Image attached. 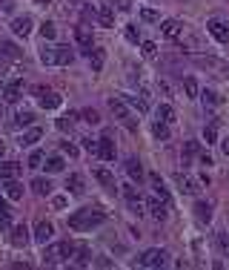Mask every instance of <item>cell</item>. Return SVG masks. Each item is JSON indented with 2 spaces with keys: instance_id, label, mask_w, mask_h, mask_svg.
I'll list each match as a JSON object with an SVG mask.
<instances>
[{
  "instance_id": "cell-1",
  "label": "cell",
  "mask_w": 229,
  "mask_h": 270,
  "mask_svg": "<svg viewBox=\"0 0 229 270\" xmlns=\"http://www.w3.org/2000/svg\"><path fill=\"white\" fill-rule=\"evenodd\" d=\"M103 221H106V213H100V210H95V207H83V210H78V213L69 216V227L78 230V233H86V230L103 224Z\"/></svg>"
},
{
  "instance_id": "cell-2",
  "label": "cell",
  "mask_w": 229,
  "mask_h": 270,
  "mask_svg": "<svg viewBox=\"0 0 229 270\" xmlns=\"http://www.w3.org/2000/svg\"><path fill=\"white\" fill-rule=\"evenodd\" d=\"M78 253V244L75 242H54V244H43V259L49 261V264H61V261L72 259Z\"/></svg>"
},
{
  "instance_id": "cell-3",
  "label": "cell",
  "mask_w": 229,
  "mask_h": 270,
  "mask_svg": "<svg viewBox=\"0 0 229 270\" xmlns=\"http://www.w3.org/2000/svg\"><path fill=\"white\" fill-rule=\"evenodd\" d=\"M109 109H112V115L118 118V121H124V126L129 129V132H138V121H135L132 112H129V104H126V98H121V95H112V98H109Z\"/></svg>"
},
{
  "instance_id": "cell-4",
  "label": "cell",
  "mask_w": 229,
  "mask_h": 270,
  "mask_svg": "<svg viewBox=\"0 0 229 270\" xmlns=\"http://www.w3.org/2000/svg\"><path fill=\"white\" fill-rule=\"evenodd\" d=\"M166 259H169L166 250L152 247V250H146V253H141V256H138V264H141V267H163V264H166Z\"/></svg>"
},
{
  "instance_id": "cell-5",
  "label": "cell",
  "mask_w": 229,
  "mask_h": 270,
  "mask_svg": "<svg viewBox=\"0 0 229 270\" xmlns=\"http://www.w3.org/2000/svg\"><path fill=\"white\" fill-rule=\"evenodd\" d=\"M124 198H126V207L132 210L135 216H143V213H146V201H143V196L141 193H138V190H124Z\"/></svg>"
},
{
  "instance_id": "cell-6",
  "label": "cell",
  "mask_w": 229,
  "mask_h": 270,
  "mask_svg": "<svg viewBox=\"0 0 229 270\" xmlns=\"http://www.w3.org/2000/svg\"><path fill=\"white\" fill-rule=\"evenodd\" d=\"M35 95H37V101H40V107H43V109H58V107L63 104V98L58 95V92L43 89V86H37V89H35Z\"/></svg>"
},
{
  "instance_id": "cell-7",
  "label": "cell",
  "mask_w": 229,
  "mask_h": 270,
  "mask_svg": "<svg viewBox=\"0 0 229 270\" xmlns=\"http://www.w3.org/2000/svg\"><path fill=\"white\" fill-rule=\"evenodd\" d=\"M206 32H209L218 43H229V26L223 23V20H218V18H212L209 23H206Z\"/></svg>"
},
{
  "instance_id": "cell-8",
  "label": "cell",
  "mask_w": 229,
  "mask_h": 270,
  "mask_svg": "<svg viewBox=\"0 0 229 270\" xmlns=\"http://www.w3.org/2000/svg\"><path fill=\"white\" fill-rule=\"evenodd\" d=\"M160 35L166 37V40H181V35H184V23L181 20H160Z\"/></svg>"
},
{
  "instance_id": "cell-9",
  "label": "cell",
  "mask_w": 229,
  "mask_h": 270,
  "mask_svg": "<svg viewBox=\"0 0 229 270\" xmlns=\"http://www.w3.org/2000/svg\"><path fill=\"white\" fill-rule=\"evenodd\" d=\"M92 12H95V20L100 26H112L115 23V6H109V3H97V6H92Z\"/></svg>"
},
{
  "instance_id": "cell-10",
  "label": "cell",
  "mask_w": 229,
  "mask_h": 270,
  "mask_svg": "<svg viewBox=\"0 0 229 270\" xmlns=\"http://www.w3.org/2000/svg\"><path fill=\"white\" fill-rule=\"evenodd\" d=\"M175 181H178V187H181L184 196H198V190H201V187H198V181H195L189 172H178Z\"/></svg>"
},
{
  "instance_id": "cell-11",
  "label": "cell",
  "mask_w": 229,
  "mask_h": 270,
  "mask_svg": "<svg viewBox=\"0 0 229 270\" xmlns=\"http://www.w3.org/2000/svg\"><path fill=\"white\" fill-rule=\"evenodd\" d=\"M32 26H35V20L29 18V15L12 20V32H15L18 37H29V35H32Z\"/></svg>"
},
{
  "instance_id": "cell-12",
  "label": "cell",
  "mask_w": 229,
  "mask_h": 270,
  "mask_svg": "<svg viewBox=\"0 0 229 270\" xmlns=\"http://www.w3.org/2000/svg\"><path fill=\"white\" fill-rule=\"evenodd\" d=\"M52 236H54V227H52V221H37V227H35V239L37 244H49L52 242Z\"/></svg>"
},
{
  "instance_id": "cell-13",
  "label": "cell",
  "mask_w": 229,
  "mask_h": 270,
  "mask_svg": "<svg viewBox=\"0 0 229 270\" xmlns=\"http://www.w3.org/2000/svg\"><path fill=\"white\" fill-rule=\"evenodd\" d=\"M149 181H152V190H155V196H158L160 201H166L169 207H172V196H169V190L163 187V181H160V175H158V172H152V175H149Z\"/></svg>"
},
{
  "instance_id": "cell-14",
  "label": "cell",
  "mask_w": 229,
  "mask_h": 270,
  "mask_svg": "<svg viewBox=\"0 0 229 270\" xmlns=\"http://www.w3.org/2000/svg\"><path fill=\"white\" fill-rule=\"evenodd\" d=\"M146 207H149L152 218H158V221H163V218L169 216V204H166V201H160L158 196L152 198V201H149V204H146Z\"/></svg>"
},
{
  "instance_id": "cell-15",
  "label": "cell",
  "mask_w": 229,
  "mask_h": 270,
  "mask_svg": "<svg viewBox=\"0 0 229 270\" xmlns=\"http://www.w3.org/2000/svg\"><path fill=\"white\" fill-rule=\"evenodd\" d=\"M3 190H6V198H9V201H20V198H23V184H20L18 178H6Z\"/></svg>"
},
{
  "instance_id": "cell-16",
  "label": "cell",
  "mask_w": 229,
  "mask_h": 270,
  "mask_svg": "<svg viewBox=\"0 0 229 270\" xmlns=\"http://www.w3.org/2000/svg\"><path fill=\"white\" fill-rule=\"evenodd\" d=\"M97 155L106 158V161H115V141L109 138V135H103V138L97 141Z\"/></svg>"
},
{
  "instance_id": "cell-17",
  "label": "cell",
  "mask_w": 229,
  "mask_h": 270,
  "mask_svg": "<svg viewBox=\"0 0 229 270\" xmlns=\"http://www.w3.org/2000/svg\"><path fill=\"white\" fill-rule=\"evenodd\" d=\"M20 95H23V81H12L6 89H3V98H6V104H18Z\"/></svg>"
},
{
  "instance_id": "cell-18",
  "label": "cell",
  "mask_w": 229,
  "mask_h": 270,
  "mask_svg": "<svg viewBox=\"0 0 229 270\" xmlns=\"http://www.w3.org/2000/svg\"><path fill=\"white\" fill-rule=\"evenodd\" d=\"M195 218L201 224H209L212 221V204L209 201H195Z\"/></svg>"
},
{
  "instance_id": "cell-19",
  "label": "cell",
  "mask_w": 229,
  "mask_h": 270,
  "mask_svg": "<svg viewBox=\"0 0 229 270\" xmlns=\"http://www.w3.org/2000/svg\"><path fill=\"white\" fill-rule=\"evenodd\" d=\"M29 239H32V236H29L26 224L12 227V244H15V247H26V244H29Z\"/></svg>"
},
{
  "instance_id": "cell-20",
  "label": "cell",
  "mask_w": 229,
  "mask_h": 270,
  "mask_svg": "<svg viewBox=\"0 0 229 270\" xmlns=\"http://www.w3.org/2000/svg\"><path fill=\"white\" fill-rule=\"evenodd\" d=\"M0 61H20V49L9 40H0Z\"/></svg>"
},
{
  "instance_id": "cell-21",
  "label": "cell",
  "mask_w": 229,
  "mask_h": 270,
  "mask_svg": "<svg viewBox=\"0 0 229 270\" xmlns=\"http://www.w3.org/2000/svg\"><path fill=\"white\" fill-rule=\"evenodd\" d=\"M92 172H95V178L100 181V184H103L106 190H118V184H115V175H112L109 170H106V167H95Z\"/></svg>"
},
{
  "instance_id": "cell-22",
  "label": "cell",
  "mask_w": 229,
  "mask_h": 270,
  "mask_svg": "<svg viewBox=\"0 0 229 270\" xmlns=\"http://www.w3.org/2000/svg\"><path fill=\"white\" fill-rule=\"evenodd\" d=\"M126 175L141 184V181H143V164L138 161V158H129V161H126Z\"/></svg>"
},
{
  "instance_id": "cell-23",
  "label": "cell",
  "mask_w": 229,
  "mask_h": 270,
  "mask_svg": "<svg viewBox=\"0 0 229 270\" xmlns=\"http://www.w3.org/2000/svg\"><path fill=\"white\" fill-rule=\"evenodd\" d=\"M43 138V129L40 126H29L26 132H23V138H20V147H32V144H37Z\"/></svg>"
},
{
  "instance_id": "cell-24",
  "label": "cell",
  "mask_w": 229,
  "mask_h": 270,
  "mask_svg": "<svg viewBox=\"0 0 229 270\" xmlns=\"http://www.w3.org/2000/svg\"><path fill=\"white\" fill-rule=\"evenodd\" d=\"M86 55H89V63H92V72H100L103 61H106V52L103 49H86Z\"/></svg>"
},
{
  "instance_id": "cell-25",
  "label": "cell",
  "mask_w": 229,
  "mask_h": 270,
  "mask_svg": "<svg viewBox=\"0 0 229 270\" xmlns=\"http://www.w3.org/2000/svg\"><path fill=\"white\" fill-rule=\"evenodd\" d=\"M126 104L132 109H138V112H149V104H146V92H141V95H126Z\"/></svg>"
},
{
  "instance_id": "cell-26",
  "label": "cell",
  "mask_w": 229,
  "mask_h": 270,
  "mask_svg": "<svg viewBox=\"0 0 229 270\" xmlns=\"http://www.w3.org/2000/svg\"><path fill=\"white\" fill-rule=\"evenodd\" d=\"M18 172H20L18 161H3V164H0V178H3V181H6V178H18Z\"/></svg>"
},
{
  "instance_id": "cell-27",
  "label": "cell",
  "mask_w": 229,
  "mask_h": 270,
  "mask_svg": "<svg viewBox=\"0 0 229 270\" xmlns=\"http://www.w3.org/2000/svg\"><path fill=\"white\" fill-rule=\"evenodd\" d=\"M66 190H69L72 196H80V193H83V175L72 172L69 178H66Z\"/></svg>"
},
{
  "instance_id": "cell-28",
  "label": "cell",
  "mask_w": 229,
  "mask_h": 270,
  "mask_svg": "<svg viewBox=\"0 0 229 270\" xmlns=\"http://www.w3.org/2000/svg\"><path fill=\"white\" fill-rule=\"evenodd\" d=\"M54 52H58V66H69L75 61V52H72L69 46H54Z\"/></svg>"
},
{
  "instance_id": "cell-29",
  "label": "cell",
  "mask_w": 229,
  "mask_h": 270,
  "mask_svg": "<svg viewBox=\"0 0 229 270\" xmlns=\"http://www.w3.org/2000/svg\"><path fill=\"white\" fill-rule=\"evenodd\" d=\"M201 101H203V107H220V104H223V98H220L215 89H203L201 92Z\"/></svg>"
},
{
  "instance_id": "cell-30",
  "label": "cell",
  "mask_w": 229,
  "mask_h": 270,
  "mask_svg": "<svg viewBox=\"0 0 229 270\" xmlns=\"http://www.w3.org/2000/svg\"><path fill=\"white\" fill-rule=\"evenodd\" d=\"M75 40H78L83 49H92V32H89L86 26H78V29H75Z\"/></svg>"
},
{
  "instance_id": "cell-31",
  "label": "cell",
  "mask_w": 229,
  "mask_h": 270,
  "mask_svg": "<svg viewBox=\"0 0 229 270\" xmlns=\"http://www.w3.org/2000/svg\"><path fill=\"white\" fill-rule=\"evenodd\" d=\"M40 63H46V66H58V52H54V46H46L40 49Z\"/></svg>"
},
{
  "instance_id": "cell-32",
  "label": "cell",
  "mask_w": 229,
  "mask_h": 270,
  "mask_svg": "<svg viewBox=\"0 0 229 270\" xmlns=\"http://www.w3.org/2000/svg\"><path fill=\"white\" fill-rule=\"evenodd\" d=\"M32 190H35L37 196H49V193H52V181H49V178H40V175H37V178L32 181Z\"/></svg>"
},
{
  "instance_id": "cell-33",
  "label": "cell",
  "mask_w": 229,
  "mask_h": 270,
  "mask_svg": "<svg viewBox=\"0 0 229 270\" xmlns=\"http://www.w3.org/2000/svg\"><path fill=\"white\" fill-rule=\"evenodd\" d=\"M43 164H46V172H63V167H66L61 155H46Z\"/></svg>"
},
{
  "instance_id": "cell-34",
  "label": "cell",
  "mask_w": 229,
  "mask_h": 270,
  "mask_svg": "<svg viewBox=\"0 0 229 270\" xmlns=\"http://www.w3.org/2000/svg\"><path fill=\"white\" fill-rule=\"evenodd\" d=\"M158 118L160 121H166V124H172V121H175V107H172V104H160L158 107Z\"/></svg>"
},
{
  "instance_id": "cell-35",
  "label": "cell",
  "mask_w": 229,
  "mask_h": 270,
  "mask_svg": "<svg viewBox=\"0 0 229 270\" xmlns=\"http://www.w3.org/2000/svg\"><path fill=\"white\" fill-rule=\"evenodd\" d=\"M184 92H186V98H198V95H201V86H198L195 78H184Z\"/></svg>"
},
{
  "instance_id": "cell-36",
  "label": "cell",
  "mask_w": 229,
  "mask_h": 270,
  "mask_svg": "<svg viewBox=\"0 0 229 270\" xmlns=\"http://www.w3.org/2000/svg\"><path fill=\"white\" fill-rule=\"evenodd\" d=\"M152 132H155V138H160V141H166L169 135H172V132H169V124H166V121H160V118L155 121V126H152Z\"/></svg>"
},
{
  "instance_id": "cell-37",
  "label": "cell",
  "mask_w": 229,
  "mask_h": 270,
  "mask_svg": "<svg viewBox=\"0 0 229 270\" xmlns=\"http://www.w3.org/2000/svg\"><path fill=\"white\" fill-rule=\"evenodd\" d=\"M40 37H43V40H54V37H58V29H54L52 20H43V23H40Z\"/></svg>"
},
{
  "instance_id": "cell-38",
  "label": "cell",
  "mask_w": 229,
  "mask_h": 270,
  "mask_svg": "<svg viewBox=\"0 0 229 270\" xmlns=\"http://www.w3.org/2000/svg\"><path fill=\"white\" fill-rule=\"evenodd\" d=\"M32 121H35V115H32L29 109H20L18 115H15V126H29Z\"/></svg>"
},
{
  "instance_id": "cell-39",
  "label": "cell",
  "mask_w": 229,
  "mask_h": 270,
  "mask_svg": "<svg viewBox=\"0 0 229 270\" xmlns=\"http://www.w3.org/2000/svg\"><path fill=\"white\" fill-rule=\"evenodd\" d=\"M203 141H206V144H215V141H218V126H215V121H212L209 126H203Z\"/></svg>"
},
{
  "instance_id": "cell-40",
  "label": "cell",
  "mask_w": 229,
  "mask_h": 270,
  "mask_svg": "<svg viewBox=\"0 0 229 270\" xmlns=\"http://www.w3.org/2000/svg\"><path fill=\"white\" fill-rule=\"evenodd\" d=\"M75 121H78V112H69V115L58 118V129H72V126H75Z\"/></svg>"
},
{
  "instance_id": "cell-41",
  "label": "cell",
  "mask_w": 229,
  "mask_h": 270,
  "mask_svg": "<svg viewBox=\"0 0 229 270\" xmlns=\"http://www.w3.org/2000/svg\"><path fill=\"white\" fill-rule=\"evenodd\" d=\"M124 37L129 40V43H141V29H138V26H126L124 29Z\"/></svg>"
},
{
  "instance_id": "cell-42",
  "label": "cell",
  "mask_w": 229,
  "mask_h": 270,
  "mask_svg": "<svg viewBox=\"0 0 229 270\" xmlns=\"http://www.w3.org/2000/svg\"><path fill=\"white\" fill-rule=\"evenodd\" d=\"M43 161H46V153H43V150H35V153L29 155V167H35V170H37Z\"/></svg>"
},
{
  "instance_id": "cell-43",
  "label": "cell",
  "mask_w": 229,
  "mask_h": 270,
  "mask_svg": "<svg viewBox=\"0 0 229 270\" xmlns=\"http://www.w3.org/2000/svg\"><path fill=\"white\" fill-rule=\"evenodd\" d=\"M141 20H146V23H158L160 15L155 9H149V6H146V9H141Z\"/></svg>"
},
{
  "instance_id": "cell-44",
  "label": "cell",
  "mask_w": 229,
  "mask_h": 270,
  "mask_svg": "<svg viewBox=\"0 0 229 270\" xmlns=\"http://www.w3.org/2000/svg\"><path fill=\"white\" fill-rule=\"evenodd\" d=\"M80 115L86 118V124H100V115H97V109H83V112H80Z\"/></svg>"
},
{
  "instance_id": "cell-45",
  "label": "cell",
  "mask_w": 229,
  "mask_h": 270,
  "mask_svg": "<svg viewBox=\"0 0 229 270\" xmlns=\"http://www.w3.org/2000/svg\"><path fill=\"white\" fill-rule=\"evenodd\" d=\"M141 49H143V55H146V58H155V55H158V46L152 43V40H143Z\"/></svg>"
},
{
  "instance_id": "cell-46",
  "label": "cell",
  "mask_w": 229,
  "mask_h": 270,
  "mask_svg": "<svg viewBox=\"0 0 229 270\" xmlns=\"http://www.w3.org/2000/svg\"><path fill=\"white\" fill-rule=\"evenodd\" d=\"M195 153H201V144L198 141H186V147H184V155L189 158V155H195Z\"/></svg>"
},
{
  "instance_id": "cell-47",
  "label": "cell",
  "mask_w": 229,
  "mask_h": 270,
  "mask_svg": "<svg viewBox=\"0 0 229 270\" xmlns=\"http://www.w3.org/2000/svg\"><path fill=\"white\" fill-rule=\"evenodd\" d=\"M61 153H63V155H69V158H75V155H78V147L69 144V141H63V144H61Z\"/></svg>"
},
{
  "instance_id": "cell-48",
  "label": "cell",
  "mask_w": 229,
  "mask_h": 270,
  "mask_svg": "<svg viewBox=\"0 0 229 270\" xmlns=\"http://www.w3.org/2000/svg\"><path fill=\"white\" fill-rule=\"evenodd\" d=\"M6 230H12V216L9 213H0V233H6Z\"/></svg>"
},
{
  "instance_id": "cell-49",
  "label": "cell",
  "mask_w": 229,
  "mask_h": 270,
  "mask_svg": "<svg viewBox=\"0 0 229 270\" xmlns=\"http://www.w3.org/2000/svg\"><path fill=\"white\" fill-rule=\"evenodd\" d=\"M80 144H83V150H86V153L97 155V141H92V138H83V141H80Z\"/></svg>"
},
{
  "instance_id": "cell-50",
  "label": "cell",
  "mask_w": 229,
  "mask_h": 270,
  "mask_svg": "<svg viewBox=\"0 0 229 270\" xmlns=\"http://www.w3.org/2000/svg\"><path fill=\"white\" fill-rule=\"evenodd\" d=\"M218 244H220V250L229 253V236L226 233H218Z\"/></svg>"
},
{
  "instance_id": "cell-51",
  "label": "cell",
  "mask_w": 229,
  "mask_h": 270,
  "mask_svg": "<svg viewBox=\"0 0 229 270\" xmlns=\"http://www.w3.org/2000/svg\"><path fill=\"white\" fill-rule=\"evenodd\" d=\"M78 264H89V250L86 247H80L78 250Z\"/></svg>"
},
{
  "instance_id": "cell-52",
  "label": "cell",
  "mask_w": 229,
  "mask_h": 270,
  "mask_svg": "<svg viewBox=\"0 0 229 270\" xmlns=\"http://www.w3.org/2000/svg\"><path fill=\"white\" fill-rule=\"evenodd\" d=\"M0 9H3V12H12V9H15V0H0Z\"/></svg>"
},
{
  "instance_id": "cell-53",
  "label": "cell",
  "mask_w": 229,
  "mask_h": 270,
  "mask_svg": "<svg viewBox=\"0 0 229 270\" xmlns=\"http://www.w3.org/2000/svg\"><path fill=\"white\" fill-rule=\"evenodd\" d=\"M201 164H203V167H212V155L206 153V150L201 153Z\"/></svg>"
},
{
  "instance_id": "cell-54",
  "label": "cell",
  "mask_w": 229,
  "mask_h": 270,
  "mask_svg": "<svg viewBox=\"0 0 229 270\" xmlns=\"http://www.w3.org/2000/svg\"><path fill=\"white\" fill-rule=\"evenodd\" d=\"M52 204H54V207H58V210H61V207H66V196H58V198H54V201H52Z\"/></svg>"
},
{
  "instance_id": "cell-55",
  "label": "cell",
  "mask_w": 229,
  "mask_h": 270,
  "mask_svg": "<svg viewBox=\"0 0 229 270\" xmlns=\"http://www.w3.org/2000/svg\"><path fill=\"white\" fill-rule=\"evenodd\" d=\"M220 153L229 158V138H223V141H220Z\"/></svg>"
},
{
  "instance_id": "cell-56",
  "label": "cell",
  "mask_w": 229,
  "mask_h": 270,
  "mask_svg": "<svg viewBox=\"0 0 229 270\" xmlns=\"http://www.w3.org/2000/svg\"><path fill=\"white\" fill-rule=\"evenodd\" d=\"M118 9H121V12H129V3H126V0H118Z\"/></svg>"
},
{
  "instance_id": "cell-57",
  "label": "cell",
  "mask_w": 229,
  "mask_h": 270,
  "mask_svg": "<svg viewBox=\"0 0 229 270\" xmlns=\"http://www.w3.org/2000/svg\"><path fill=\"white\" fill-rule=\"evenodd\" d=\"M3 153H6V144H3V141H0V158H3Z\"/></svg>"
},
{
  "instance_id": "cell-58",
  "label": "cell",
  "mask_w": 229,
  "mask_h": 270,
  "mask_svg": "<svg viewBox=\"0 0 229 270\" xmlns=\"http://www.w3.org/2000/svg\"><path fill=\"white\" fill-rule=\"evenodd\" d=\"M0 213H6V207H3V201H0Z\"/></svg>"
},
{
  "instance_id": "cell-59",
  "label": "cell",
  "mask_w": 229,
  "mask_h": 270,
  "mask_svg": "<svg viewBox=\"0 0 229 270\" xmlns=\"http://www.w3.org/2000/svg\"><path fill=\"white\" fill-rule=\"evenodd\" d=\"M0 121H3V104H0Z\"/></svg>"
},
{
  "instance_id": "cell-60",
  "label": "cell",
  "mask_w": 229,
  "mask_h": 270,
  "mask_svg": "<svg viewBox=\"0 0 229 270\" xmlns=\"http://www.w3.org/2000/svg\"><path fill=\"white\" fill-rule=\"evenodd\" d=\"M78 3H83V0H78Z\"/></svg>"
}]
</instances>
